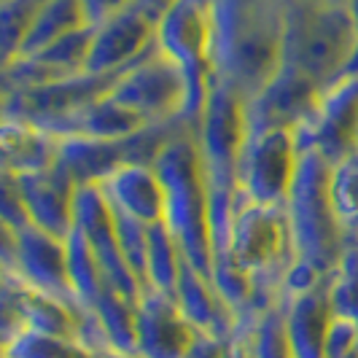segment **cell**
<instances>
[{
	"instance_id": "1",
	"label": "cell",
	"mask_w": 358,
	"mask_h": 358,
	"mask_svg": "<svg viewBox=\"0 0 358 358\" xmlns=\"http://www.w3.org/2000/svg\"><path fill=\"white\" fill-rule=\"evenodd\" d=\"M288 0H213V73L245 100L283 65Z\"/></svg>"
},
{
	"instance_id": "2",
	"label": "cell",
	"mask_w": 358,
	"mask_h": 358,
	"mask_svg": "<svg viewBox=\"0 0 358 358\" xmlns=\"http://www.w3.org/2000/svg\"><path fill=\"white\" fill-rule=\"evenodd\" d=\"M154 167L159 170L167 194L164 227L173 232L186 264L210 275L215 251L213 218L208 178L197 145V127L180 124L159 151Z\"/></svg>"
},
{
	"instance_id": "3",
	"label": "cell",
	"mask_w": 358,
	"mask_h": 358,
	"mask_svg": "<svg viewBox=\"0 0 358 358\" xmlns=\"http://www.w3.org/2000/svg\"><path fill=\"white\" fill-rule=\"evenodd\" d=\"M358 33L345 6L288 0L283 65L305 73L318 87H329L348 71Z\"/></svg>"
},
{
	"instance_id": "4",
	"label": "cell",
	"mask_w": 358,
	"mask_h": 358,
	"mask_svg": "<svg viewBox=\"0 0 358 358\" xmlns=\"http://www.w3.org/2000/svg\"><path fill=\"white\" fill-rule=\"evenodd\" d=\"M329 176H331L329 162L315 151H302L296 183L286 202L296 262H305L326 278L334 272L348 240V232L331 202Z\"/></svg>"
},
{
	"instance_id": "5",
	"label": "cell",
	"mask_w": 358,
	"mask_h": 358,
	"mask_svg": "<svg viewBox=\"0 0 358 358\" xmlns=\"http://www.w3.org/2000/svg\"><path fill=\"white\" fill-rule=\"evenodd\" d=\"M227 253H232L234 262L251 275L264 302H280V286L296 262L286 208L237 197Z\"/></svg>"
},
{
	"instance_id": "6",
	"label": "cell",
	"mask_w": 358,
	"mask_h": 358,
	"mask_svg": "<svg viewBox=\"0 0 358 358\" xmlns=\"http://www.w3.org/2000/svg\"><path fill=\"white\" fill-rule=\"evenodd\" d=\"M157 46L180 68L189 90L186 122L197 127L213 87V0H178L157 24Z\"/></svg>"
},
{
	"instance_id": "7",
	"label": "cell",
	"mask_w": 358,
	"mask_h": 358,
	"mask_svg": "<svg viewBox=\"0 0 358 358\" xmlns=\"http://www.w3.org/2000/svg\"><path fill=\"white\" fill-rule=\"evenodd\" d=\"M186 122H170V124H151L116 141H100V138H59V157L57 164L76 180V186H100L108 176L122 170L127 164H154L164 143L176 135V129Z\"/></svg>"
},
{
	"instance_id": "8",
	"label": "cell",
	"mask_w": 358,
	"mask_h": 358,
	"mask_svg": "<svg viewBox=\"0 0 358 358\" xmlns=\"http://www.w3.org/2000/svg\"><path fill=\"white\" fill-rule=\"evenodd\" d=\"M299 162H302V145L294 129L248 132L237 170L240 197L259 205L286 208L291 189L296 183Z\"/></svg>"
},
{
	"instance_id": "9",
	"label": "cell",
	"mask_w": 358,
	"mask_h": 358,
	"mask_svg": "<svg viewBox=\"0 0 358 358\" xmlns=\"http://www.w3.org/2000/svg\"><path fill=\"white\" fill-rule=\"evenodd\" d=\"M110 97L129 108L132 113H138L145 124L186 122V78L178 65L164 52H159V46H154L116 78Z\"/></svg>"
},
{
	"instance_id": "10",
	"label": "cell",
	"mask_w": 358,
	"mask_h": 358,
	"mask_svg": "<svg viewBox=\"0 0 358 358\" xmlns=\"http://www.w3.org/2000/svg\"><path fill=\"white\" fill-rule=\"evenodd\" d=\"M3 275L33 291L76 305L68 272V237H57L33 224L22 229L3 227Z\"/></svg>"
},
{
	"instance_id": "11",
	"label": "cell",
	"mask_w": 358,
	"mask_h": 358,
	"mask_svg": "<svg viewBox=\"0 0 358 358\" xmlns=\"http://www.w3.org/2000/svg\"><path fill=\"white\" fill-rule=\"evenodd\" d=\"M302 151H315L331 167L358 154V76L323 87L318 106L296 132Z\"/></svg>"
},
{
	"instance_id": "12",
	"label": "cell",
	"mask_w": 358,
	"mask_h": 358,
	"mask_svg": "<svg viewBox=\"0 0 358 358\" xmlns=\"http://www.w3.org/2000/svg\"><path fill=\"white\" fill-rule=\"evenodd\" d=\"M73 229H78L84 234V240L90 243L92 253L97 256L110 288H116L119 294H124L132 302H141L145 288L127 264L122 245H119V234H116L113 208H110L106 192L100 186H78Z\"/></svg>"
},
{
	"instance_id": "13",
	"label": "cell",
	"mask_w": 358,
	"mask_h": 358,
	"mask_svg": "<svg viewBox=\"0 0 358 358\" xmlns=\"http://www.w3.org/2000/svg\"><path fill=\"white\" fill-rule=\"evenodd\" d=\"M323 87H318L305 73L280 65L253 97L245 100L248 132L262 129H294L299 132L318 106Z\"/></svg>"
},
{
	"instance_id": "14",
	"label": "cell",
	"mask_w": 358,
	"mask_h": 358,
	"mask_svg": "<svg viewBox=\"0 0 358 358\" xmlns=\"http://www.w3.org/2000/svg\"><path fill=\"white\" fill-rule=\"evenodd\" d=\"M157 46V22L145 17L138 6L94 27L87 73L122 76L141 57Z\"/></svg>"
},
{
	"instance_id": "15",
	"label": "cell",
	"mask_w": 358,
	"mask_h": 358,
	"mask_svg": "<svg viewBox=\"0 0 358 358\" xmlns=\"http://www.w3.org/2000/svg\"><path fill=\"white\" fill-rule=\"evenodd\" d=\"M202 340L170 294L145 291L138 302V358H189Z\"/></svg>"
},
{
	"instance_id": "16",
	"label": "cell",
	"mask_w": 358,
	"mask_h": 358,
	"mask_svg": "<svg viewBox=\"0 0 358 358\" xmlns=\"http://www.w3.org/2000/svg\"><path fill=\"white\" fill-rule=\"evenodd\" d=\"M11 176V173H8ZM19 197L24 202V210L30 224L57 237H68L76 224V180L59 167H46L38 173L14 176Z\"/></svg>"
},
{
	"instance_id": "17",
	"label": "cell",
	"mask_w": 358,
	"mask_h": 358,
	"mask_svg": "<svg viewBox=\"0 0 358 358\" xmlns=\"http://www.w3.org/2000/svg\"><path fill=\"white\" fill-rule=\"evenodd\" d=\"M100 189L106 192L110 208L119 213L141 221L145 227L164 224L167 213V194L159 170L154 164H127L108 176Z\"/></svg>"
},
{
	"instance_id": "18",
	"label": "cell",
	"mask_w": 358,
	"mask_h": 358,
	"mask_svg": "<svg viewBox=\"0 0 358 358\" xmlns=\"http://www.w3.org/2000/svg\"><path fill=\"white\" fill-rule=\"evenodd\" d=\"M283 307V329L294 358H326V334L334 318L329 299V278L310 291L288 296Z\"/></svg>"
},
{
	"instance_id": "19",
	"label": "cell",
	"mask_w": 358,
	"mask_h": 358,
	"mask_svg": "<svg viewBox=\"0 0 358 358\" xmlns=\"http://www.w3.org/2000/svg\"><path fill=\"white\" fill-rule=\"evenodd\" d=\"M173 299L202 337L232 340L234 329H237V315L215 291L210 275L199 272L192 264H183Z\"/></svg>"
},
{
	"instance_id": "20",
	"label": "cell",
	"mask_w": 358,
	"mask_h": 358,
	"mask_svg": "<svg viewBox=\"0 0 358 358\" xmlns=\"http://www.w3.org/2000/svg\"><path fill=\"white\" fill-rule=\"evenodd\" d=\"M3 173L11 176H24V173H38L57 164L59 157V138L41 129V127L3 119Z\"/></svg>"
},
{
	"instance_id": "21",
	"label": "cell",
	"mask_w": 358,
	"mask_h": 358,
	"mask_svg": "<svg viewBox=\"0 0 358 358\" xmlns=\"http://www.w3.org/2000/svg\"><path fill=\"white\" fill-rule=\"evenodd\" d=\"M232 340L240 345L243 358H294L283 329V307H272L253 313L237 321Z\"/></svg>"
},
{
	"instance_id": "22",
	"label": "cell",
	"mask_w": 358,
	"mask_h": 358,
	"mask_svg": "<svg viewBox=\"0 0 358 358\" xmlns=\"http://www.w3.org/2000/svg\"><path fill=\"white\" fill-rule=\"evenodd\" d=\"M143 119L138 113H132L129 108H124L119 100L110 97V92L103 94L100 100H94L90 108H84L71 124V135H81V138H100V141H116V138H129L135 132L145 129Z\"/></svg>"
},
{
	"instance_id": "23",
	"label": "cell",
	"mask_w": 358,
	"mask_h": 358,
	"mask_svg": "<svg viewBox=\"0 0 358 358\" xmlns=\"http://www.w3.org/2000/svg\"><path fill=\"white\" fill-rule=\"evenodd\" d=\"M81 27H90V24L84 19V11H81V3L78 0H46V6L41 8L33 30L27 33L22 49H19V54L14 59H19V57H33V54L43 52L46 46H52L54 41L71 36V33L81 30Z\"/></svg>"
},
{
	"instance_id": "24",
	"label": "cell",
	"mask_w": 358,
	"mask_h": 358,
	"mask_svg": "<svg viewBox=\"0 0 358 358\" xmlns=\"http://www.w3.org/2000/svg\"><path fill=\"white\" fill-rule=\"evenodd\" d=\"M94 318L100 321L108 337L110 350L135 356L138 348V302L127 299L116 288H108L106 294L92 307Z\"/></svg>"
},
{
	"instance_id": "25",
	"label": "cell",
	"mask_w": 358,
	"mask_h": 358,
	"mask_svg": "<svg viewBox=\"0 0 358 358\" xmlns=\"http://www.w3.org/2000/svg\"><path fill=\"white\" fill-rule=\"evenodd\" d=\"M68 272H71L73 296L84 310H92L94 302L110 288L97 256L92 253L90 243L78 229L68 234Z\"/></svg>"
},
{
	"instance_id": "26",
	"label": "cell",
	"mask_w": 358,
	"mask_h": 358,
	"mask_svg": "<svg viewBox=\"0 0 358 358\" xmlns=\"http://www.w3.org/2000/svg\"><path fill=\"white\" fill-rule=\"evenodd\" d=\"M183 264H186V259H183L173 232L164 224H154L148 229L145 291H159V294H170L173 296Z\"/></svg>"
},
{
	"instance_id": "27",
	"label": "cell",
	"mask_w": 358,
	"mask_h": 358,
	"mask_svg": "<svg viewBox=\"0 0 358 358\" xmlns=\"http://www.w3.org/2000/svg\"><path fill=\"white\" fill-rule=\"evenodd\" d=\"M3 358H94V353L73 337L24 329L3 340Z\"/></svg>"
},
{
	"instance_id": "28",
	"label": "cell",
	"mask_w": 358,
	"mask_h": 358,
	"mask_svg": "<svg viewBox=\"0 0 358 358\" xmlns=\"http://www.w3.org/2000/svg\"><path fill=\"white\" fill-rule=\"evenodd\" d=\"M329 299L334 315L358 321V234H348L340 262L329 275Z\"/></svg>"
},
{
	"instance_id": "29",
	"label": "cell",
	"mask_w": 358,
	"mask_h": 358,
	"mask_svg": "<svg viewBox=\"0 0 358 358\" xmlns=\"http://www.w3.org/2000/svg\"><path fill=\"white\" fill-rule=\"evenodd\" d=\"M46 0H0V62H11Z\"/></svg>"
},
{
	"instance_id": "30",
	"label": "cell",
	"mask_w": 358,
	"mask_h": 358,
	"mask_svg": "<svg viewBox=\"0 0 358 358\" xmlns=\"http://www.w3.org/2000/svg\"><path fill=\"white\" fill-rule=\"evenodd\" d=\"M329 192L348 234H358V154L331 167Z\"/></svg>"
},
{
	"instance_id": "31",
	"label": "cell",
	"mask_w": 358,
	"mask_h": 358,
	"mask_svg": "<svg viewBox=\"0 0 358 358\" xmlns=\"http://www.w3.org/2000/svg\"><path fill=\"white\" fill-rule=\"evenodd\" d=\"M113 218H116V234H119V245L124 253L129 269L138 275V280L145 288V264H148V229L141 221L129 218V215L119 213L113 208Z\"/></svg>"
},
{
	"instance_id": "32",
	"label": "cell",
	"mask_w": 358,
	"mask_h": 358,
	"mask_svg": "<svg viewBox=\"0 0 358 358\" xmlns=\"http://www.w3.org/2000/svg\"><path fill=\"white\" fill-rule=\"evenodd\" d=\"M358 356V321L334 315L326 334V358H356Z\"/></svg>"
},
{
	"instance_id": "33",
	"label": "cell",
	"mask_w": 358,
	"mask_h": 358,
	"mask_svg": "<svg viewBox=\"0 0 358 358\" xmlns=\"http://www.w3.org/2000/svg\"><path fill=\"white\" fill-rule=\"evenodd\" d=\"M0 218H3V227L6 229H22L30 224L27 210H24V202L19 197L17 180L14 176L3 173V202H0Z\"/></svg>"
},
{
	"instance_id": "34",
	"label": "cell",
	"mask_w": 358,
	"mask_h": 358,
	"mask_svg": "<svg viewBox=\"0 0 358 358\" xmlns=\"http://www.w3.org/2000/svg\"><path fill=\"white\" fill-rule=\"evenodd\" d=\"M78 3H81V11L90 27H100L108 19L119 17L132 6H138V0H78Z\"/></svg>"
},
{
	"instance_id": "35",
	"label": "cell",
	"mask_w": 358,
	"mask_h": 358,
	"mask_svg": "<svg viewBox=\"0 0 358 358\" xmlns=\"http://www.w3.org/2000/svg\"><path fill=\"white\" fill-rule=\"evenodd\" d=\"M178 0H138V8L143 11L145 17H151L157 24H159V19L176 6Z\"/></svg>"
},
{
	"instance_id": "36",
	"label": "cell",
	"mask_w": 358,
	"mask_h": 358,
	"mask_svg": "<svg viewBox=\"0 0 358 358\" xmlns=\"http://www.w3.org/2000/svg\"><path fill=\"white\" fill-rule=\"evenodd\" d=\"M345 8H348V14L353 19V27H356V33H358V0H348Z\"/></svg>"
},
{
	"instance_id": "37",
	"label": "cell",
	"mask_w": 358,
	"mask_h": 358,
	"mask_svg": "<svg viewBox=\"0 0 358 358\" xmlns=\"http://www.w3.org/2000/svg\"><path fill=\"white\" fill-rule=\"evenodd\" d=\"M94 358H138V356H124V353H116V350H108V353H97Z\"/></svg>"
},
{
	"instance_id": "38",
	"label": "cell",
	"mask_w": 358,
	"mask_h": 358,
	"mask_svg": "<svg viewBox=\"0 0 358 358\" xmlns=\"http://www.w3.org/2000/svg\"><path fill=\"white\" fill-rule=\"evenodd\" d=\"M310 3H326V6H345L348 0H310Z\"/></svg>"
},
{
	"instance_id": "39",
	"label": "cell",
	"mask_w": 358,
	"mask_h": 358,
	"mask_svg": "<svg viewBox=\"0 0 358 358\" xmlns=\"http://www.w3.org/2000/svg\"><path fill=\"white\" fill-rule=\"evenodd\" d=\"M356 358H358V356H356Z\"/></svg>"
}]
</instances>
